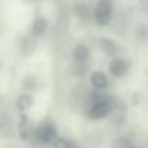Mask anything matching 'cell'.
<instances>
[{
	"mask_svg": "<svg viewBox=\"0 0 148 148\" xmlns=\"http://www.w3.org/2000/svg\"><path fill=\"white\" fill-rule=\"evenodd\" d=\"M88 83L91 88L100 90V91H108L112 86L110 77L103 70H94L90 73Z\"/></svg>",
	"mask_w": 148,
	"mask_h": 148,
	"instance_id": "cell-7",
	"label": "cell"
},
{
	"mask_svg": "<svg viewBox=\"0 0 148 148\" xmlns=\"http://www.w3.org/2000/svg\"><path fill=\"white\" fill-rule=\"evenodd\" d=\"M33 129H34V125H33V122H31L30 116L27 114V112L20 113L17 126H16L17 136L20 138V140L25 142V143H29L31 133H33Z\"/></svg>",
	"mask_w": 148,
	"mask_h": 148,
	"instance_id": "cell-5",
	"label": "cell"
},
{
	"mask_svg": "<svg viewBox=\"0 0 148 148\" xmlns=\"http://www.w3.org/2000/svg\"><path fill=\"white\" fill-rule=\"evenodd\" d=\"M36 48H38V39L36 38H34L30 34L20 36L17 42V51L21 57L27 59V57L33 56L35 53Z\"/></svg>",
	"mask_w": 148,
	"mask_h": 148,
	"instance_id": "cell-6",
	"label": "cell"
},
{
	"mask_svg": "<svg viewBox=\"0 0 148 148\" xmlns=\"http://www.w3.org/2000/svg\"><path fill=\"white\" fill-rule=\"evenodd\" d=\"M146 74H147V77H148V69L146 70Z\"/></svg>",
	"mask_w": 148,
	"mask_h": 148,
	"instance_id": "cell-23",
	"label": "cell"
},
{
	"mask_svg": "<svg viewBox=\"0 0 148 148\" xmlns=\"http://www.w3.org/2000/svg\"><path fill=\"white\" fill-rule=\"evenodd\" d=\"M3 65H4V62H3V60H1V59H0V70H1V69H3Z\"/></svg>",
	"mask_w": 148,
	"mask_h": 148,
	"instance_id": "cell-22",
	"label": "cell"
},
{
	"mask_svg": "<svg viewBox=\"0 0 148 148\" xmlns=\"http://www.w3.org/2000/svg\"><path fill=\"white\" fill-rule=\"evenodd\" d=\"M134 36L139 43H147L148 42V22H140L135 26Z\"/></svg>",
	"mask_w": 148,
	"mask_h": 148,
	"instance_id": "cell-16",
	"label": "cell"
},
{
	"mask_svg": "<svg viewBox=\"0 0 148 148\" xmlns=\"http://www.w3.org/2000/svg\"><path fill=\"white\" fill-rule=\"evenodd\" d=\"M69 73L74 78L82 79L91 73V60L90 61H72L69 66Z\"/></svg>",
	"mask_w": 148,
	"mask_h": 148,
	"instance_id": "cell-14",
	"label": "cell"
},
{
	"mask_svg": "<svg viewBox=\"0 0 148 148\" xmlns=\"http://www.w3.org/2000/svg\"><path fill=\"white\" fill-rule=\"evenodd\" d=\"M84 1H91V0H84Z\"/></svg>",
	"mask_w": 148,
	"mask_h": 148,
	"instance_id": "cell-24",
	"label": "cell"
},
{
	"mask_svg": "<svg viewBox=\"0 0 148 148\" xmlns=\"http://www.w3.org/2000/svg\"><path fill=\"white\" fill-rule=\"evenodd\" d=\"M21 87H22L25 91L31 92V94H35V92H39V91L46 88V83H44V81L38 75V74L27 73L22 77Z\"/></svg>",
	"mask_w": 148,
	"mask_h": 148,
	"instance_id": "cell-8",
	"label": "cell"
},
{
	"mask_svg": "<svg viewBox=\"0 0 148 148\" xmlns=\"http://www.w3.org/2000/svg\"><path fill=\"white\" fill-rule=\"evenodd\" d=\"M73 61H90L91 60V48L86 43H78L72 51Z\"/></svg>",
	"mask_w": 148,
	"mask_h": 148,
	"instance_id": "cell-15",
	"label": "cell"
},
{
	"mask_svg": "<svg viewBox=\"0 0 148 148\" xmlns=\"http://www.w3.org/2000/svg\"><path fill=\"white\" fill-rule=\"evenodd\" d=\"M116 0H96L92 9V21L100 27L108 26L114 16Z\"/></svg>",
	"mask_w": 148,
	"mask_h": 148,
	"instance_id": "cell-2",
	"label": "cell"
},
{
	"mask_svg": "<svg viewBox=\"0 0 148 148\" xmlns=\"http://www.w3.org/2000/svg\"><path fill=\"white\" fill-rule=\"evenodd\" d=\"M142 94L140 92H138V91H135V92H133L131 94V96H130V103H131V105H139L140 104V101H142Z\"/></svg>",
	"mask_w": 148,
	"mask_h": 148,
	"instance_id": "cell-17",
	"label": "cell"
},
{
	"mask_svg": "<svg viewBox=\"0 0 148 148\" xmlns=\"http://www.w3.org/2000/svg\"><path fill=\"white\" fill-rule=\"evenodd\" d=\"M131 66H133V62L127 59V57L123 56H116L112 57L108 64V73L112 78L114 79H120L123 78L129 72H130Z\"/></svg>",
	"mask_w": 148,
	"mask_h": 148,
	"instance_id": "cell-3",
	"label": "cell"
},
{
	"mask_svg": "<svg viewBox=\"0 0 148 148\" xmlns=\"http://www.w3.org/2000/svg\"><path fill=\"white\" fill-rule=\"evenodd\" d=\"M97 46L103 51V53H105L107 56H109L110 59L116 56H120L121 53V47L114 39L109 38V36H101L97 40Z\"/></svg>",
	"mask_w": 148,
	"mask_h": 148,
	"instance_id": "cell-9",
	"label": "cell"
},
{
	"mask_svg": "<svg viewBox=\"0 0 148 148\" xmlns=\"http://www.w3.org/2000/svg\"><path fill=\"white\" fill-rule=\"evenodd\" d=\"M109 121L114 127L117 129H122L125 127L126 122H127V107H126L125 101L120 105L118 108H116L114 110H112L109 117Z\"/></svg>",
	"mask_w": 148,
	"mask_h": 148,
	"instance_id": "cell-12",
	"label": "cell"
},
{
	"mask_svg": "<svg viewBox=\"0 0 148 148\" xmlns=\"http://www.w3.org/2000/svg\"><path fill=\"white\" fill-rule=\"evenodd\" d=\"M17 135L13 117L5 108H0V139H13Z\"/></svg>",
	"mask_w": 148,
	"mask_h": 148,
	"instance_id": "cell-4",
	"label": "cell"
},
{
	"mask_svg": "<svg viewBox=\"0 0 148 148\" xmlns=\"http://www.w3.org/2000/svg\"><path fill=\"white\" fill-rule=\"evenodd\" d=\"M5 104V95L4 94H0V108H3Z\"/></svg>",
	"mask_w": 148,
	"mask_h": 148,
	"instance_id": "cell-21",
	"label": "cell"
},
{
	"mask_svg": "<svg viewBox=\"0 0 148 148\" xmlns=\"http://www.w3.org/2000/svg\"><path fill=\"white\" fill-rule=\"evenodd\" d=\"M64 148H81V144L73 138H66V143Z\"/></svg>",
	"mask_w": 148,
	"mask_h": 148,
	"instance_id": "cell-18",
	"label": "cell"
},
{
	"mask_svg": "<svg viewBox=\"0 0 148 148\" xmlns=\"http://www.w3.org/2000/svg\"><path fill=\"white\" fill-rule=\"evenodd\" d=\"M92 9L94 7L88 4L84 0H74L73 1V12L77 18H79L83 22L92 21Z\"/></svg>",
	"mask_w": 148,
	"mask_h": 148,
	"instance_id": "cell-10",
	"label": "cell"
},
{
	"mask_svg": "<svg viewBox=\"0 0 148 148\" xmlns=\"http://www.w3.org/2000/svg\"><path fill=\"white\" fill-rule=\"evenodd\" d=\"M48 27H49L48 18L43 14H39L34 18L30 25V35H33L34 38H36V39L42 38V36L46 35V33L48 31Z\"/></svg>",
	"mask_w": 148,
	"mask_h": 148,
	"instance_id": "cell-11",
	"label": "cell"
},
{
	"mask_svg": "<svg viewBox=\"0 0 148 148\" xmlns=\"http://www.w3.org/2000/svg\"><path fill=\"white\" fill-rule=\"evenodd\" d=\"M34 94L27 91H23L21 94H18V96L14 100V108L17 109L18 113H25L30 109L34 105Z\"/></svg>",
	"mask_w": 148,
	"mask_h": 148,
	"instance_id": "cell-13",
	"label": "cell"
},
{
	"mask_svg": "<svg viewBox=\"0 0 148 148\" xmlns=\"http://www.w3.org/2000/svg\"><path fill=\"white\" fill-rule=\"evenodd\" d=\"M140 7L144 13L148 14V0H140Z\"/></svg>",
	"mask_w": 148,
	"mask_h": 148,
	"instance_id": "cell-20",
	"label": "cell"
},
{
	"mask_svg": "<svg viewBox=\"0 0 148 148\" xmlns=\"http://www.w3.org/2000/svg\"><path fill=\"white\" fill-rule=\"evenodd\" d=\"M123 148H142L140 146H138V144L134 142V139H133V136H131L130 139H129L127 142H126V144L123 146Z\"/></svg>",
	"mask_w": 148,
	"mask_h": 148,
	"instance_id": "cell-19",
	"label": "cell"
},
{
	"mask_svg": "<svg viewBox=\"0 0 148 148\" xmlns=\"http://www.w3.org/2000/svg\"><path fill=\"white\" fill-rule=\"evenodd\" d=\"M59 135V127L53 118L44 117L40 122L34 125L29 143L34 146H51Z\"/></svg>",
	"mask_w": 148,
	"mask_h": 148,
	"instance_id": "cell-1",
	"label": "cell"
}]
</instances>
